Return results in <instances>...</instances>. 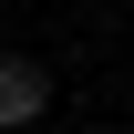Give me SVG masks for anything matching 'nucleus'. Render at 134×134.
Listing matches in <instances>:
<instances>
[{
    "instance_id": "nucleus-1",
    "label": "nucleus",
    "mask_w": 134,
    "mask_h": 134,
    "mask_svg": "<svg viewBox=\"0 0 134 134\" xmlns=\"http://www.w3.org/2000/svg\"><path fill=\"white\" fill-rule=\"evenodd\" d=\"M41 103H52V72L41 62H0V124H31Z\"/></svg>"
}]
</instances>
